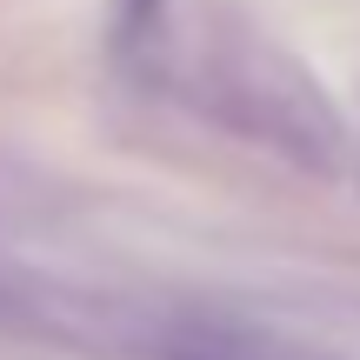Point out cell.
Returning <instances> with one entry per match:
<instances>
[{"label":"cell","mask_w":360,"mask_h":360,"mask_svg":"<svg viewBox=\"0 0 360 360\" xmlns=\"http://www.w3.org/2000/svg\"><path fill=\"white\" fill-rule=\"evenodd\" d=\"M200 94L227 127L300 174H334L347 160V120L321 94V80L254 34H220L200 53Z\"/></svg>","instance_id":"1"}]
</instances>
